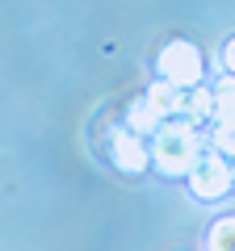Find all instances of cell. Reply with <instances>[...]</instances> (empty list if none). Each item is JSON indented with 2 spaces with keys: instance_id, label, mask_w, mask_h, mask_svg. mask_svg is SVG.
<instances>
[{
  "instance_id": "obj_1",
  "label": "cell",
  "mask_w": 235,
  "mask_h": 251,
  "mask_svg": "<svg viewBox=\"0 0 235 251\" xmlns=\"http://www.w3.org/2000/svg\"><path fill=\"white\" fill-rule=\"evenodd\" d=\"M147 151H151V168L160 172V176L185 180L193 172V163H198V155H202L198 126L185 122V117H172V122H164L160 130H155V138L147 143Z\"/></svg>"
},
{
  "instance_id": "obj_2",
  "label": "cell",
  "mask_w": 235,
  "mask_h": 251,
  "mask_svg": "<svg viewBox=\"0 0 235 251\" xmlns=\"http://www.w3.org/2000/svg\"><path fill=\"white\" fill-rule=\"evenodd\" d=\"M155 72H160L164 84H172L176 92H189L202 84V75H206V59H202V50L193 42H168L160 50V59H155Z\"/></svg>"
},
{
  "instance_id": "obj_3",
  "label": "cell",
  "mask_w": 235,
  "mask_h": 251,
  "mask_svg": "<svg viewBox=\"0 0 235 251\" xmlns=\"http://www.w3.org/2000/svg\"><path fill=\"white\" fill-rule=\"evenodd\" d=\"M185 180H189V193L198 201H223L227 193H231V184H235L227 159H223V155H214V151L198 155V163H193V172Z\"/></svg>"
},
{
  "instance_id": "obj_4",
  "label": "cell",
  "mask_w": 235,
  "mask_h": 251,
  "mask_svg": "<svg viewBox=\"0 0 235 251\" xmlns=\"http://www.w3.org/2000/svg\"><path fill=\"white\" fill-rule=\"evenodd\" d=\"M109 159H114L118 172H126V176H143L151 168V151H147V138L130 134V130H118L109 138Z\"/></svg>"
},
{
  "instance_id": "obj_5",
  "label": "cell",
  "mask_w": 235,
  "mask_h": 251,
  "mask_svg": "<svg viewBox=\"0 0 235 251\" xmlns=\"http://www.w3.org/2000/svg\"><path fill=\"white\" fill-rule=\"evenodd\" d=\"M181 117H185V122H193V126L210 122V117H214V92H210L206 84L181 92Z\"/></svg>"
},
{
  "instance_id": "obj_6",
  "label": "cell",
  "mask_w": 235,
  "mask_h": 251,
  "mask_svg": "<svg viewBox=\"0 0 235 251\" xmlns=\"http://www.w3.org/2000/svg\"><path fill=\"white\" fill-rule=\"evenodd\" d=\"M160 113H155L151 105H147V97L143 100H135V105L126 109V126L122 130H130V134H139V138H155V130H160Z\"/></svg>"
},
{
  "instance_id": "obj_7",
  "label": "cell",
  "mask_w": 235,
  "mask_h": 251,
  "mask_svg": "<svg viewBox=\"0 0 235 251\" xmlns=\"http://www.w3.org/2000/svg\"><path fill=\"white\" fill-rule=\"evenodd\" d=\"M147 105L160 113V122H172V117H181V92L172 88V84H151L147 88Z\"/></svg>"
},
{
  "instance_id": "obj_8",
  "label": "cell",
  "mask_w": 235,
  "mask_h": 251,
  "mask_svg": "<svg viewBox=\"0 0 235 251\" xmlns=\"http://www.w3.org/2000/svg\"><path fill=\"white\" fill-rule=\"evenodd\" d=\"M210 92H214V117L210 122H235V75H223Z\"/></svg>"
},
{
  "instance_id": "obj_9",
  "label": "cell",
  "mask_w": 235,
  "mask_h": 251,
  "mask_svg": "<svg viewBox=\"0 0 235 251\" xmlns=\"http://www.w3.org/2000/svg\"><path fill=\"white\" fill-rule=\"evenodd\" d=\"M206 251H235V214L231 218H218V222L210 226Z\"/></svg>"
},
{
  "instance_id": "obj_10",
  "label": "cell",
  "mask_w": 235,
  "mask_h": 251,
  "mask_svg": "<svg viewBox=\"0 0 235 251\" xmlns=\"http://www.w3.org/2000/svg\"><path fill=\"white\" fill-rule=\"evenodd\" d=\"M210 151L223 155V159H235V122H214V130H210Z\"/></svg>"
},
{
  "instance_id": "obj_11",
  "label": "cell",
  "mask_w": 235,
  "mask_h": 251,
  "mask_svg": "<svg viewBox=\"0 0 235 251\" xmlns=\"http://www.w3.org/2000/svg\"><path fill=\"white\" fill-rule=\"evenodd\" d=\"M223 72H227V75H235V38L223 46Z\"/></svg>"
},
{
  "instance_id": "obj_12",
  "label": "cell",
  "mask_w": 235,
  "mask_h": 251,
  "mask_svg": "<svg viewBox=\"0 0 235 251\" xmlns=\"http://www.w3.org/2000/svg\"><path fill=\"white\" fill-rule=\"evenodd\" d=\"M227 168H231V176H235V159H227Z\"/></svg>"
}]
</instances>
